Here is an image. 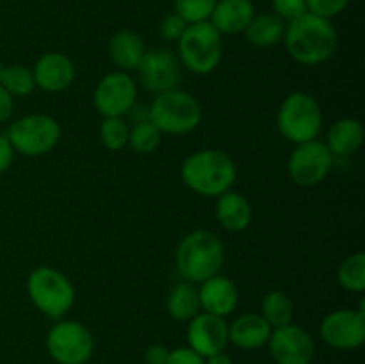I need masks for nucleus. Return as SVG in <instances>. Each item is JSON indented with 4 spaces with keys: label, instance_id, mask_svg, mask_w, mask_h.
Instances as JSON below:
<instances>
[{
    "label": "nucleus",
    "instance_id": "obj_1",
    "mask_svg": "<svg viewBox=\"0 0 365 364\" xmlns=\"http://www.w3.org/2000/svg\"><path fill=\"white\" fill-rule=\"evenodd\" d=\"M284 43L296 63L316 66L337 52L339 32L331 20L307 11L303 16L289 21L284 32Z\"/></svg>",
    "mask_w": 365,
    "mask_h": 364
},
{
    "label": "nucleus",
    "instance_id": "obj_2",
    "mask_svg": "<svg viewBox=\"0 0 365 364\" xmlns=\"http://www.w3.org/2000/svg\"><path fill=\"white\" fill-rule=\"evenodd\" d=\"M180 177L191 191L202 196H220L232 189L237 178V168L227 152L205 148L185 157Z\"/></svg>",
    "mask_w": 365,
    "mask_h": 364
},
{
    "label": "nucleus",
    "instance_id": "obj_3",
    "mask_svg": "<svg viewBox=\"0 0 365 364\" xmlns=\"http://www.w3.org/2000/svg\"><path fill=\"white\" fill-rule=\"evenodd\" d=\"M225 264V246L209 231L189 232L177 246L175 266L184 280L202 284L220 273Z\"/></svg>",
    "mask_w": 365,
    "mask_h": 364
},
{
    "label": "nucleus",
    "instance_id": "obj_4",
    "mask_svg": "<svg viewBox=\"0 0 365 364\" xmlns=\"http://www.w3.org/2000/svg\"><path fill=\"white\" fill-rule=\"evenodd\" d=\"M203 111L198 98L184 89H170L155 96L148 111V120L163 134L184 136L202 123Z\"/></svg>",
    "mask_w": 365,
    "mask_h": 364
},
{
    "label": "nucleus",
    "instance_id": "obj_5",
    "mask_svg": "<svg viewBox=\"0 0 365 364\" xmlns=\"http://www.w3.org/2000/svg\"><path fill=\"white\" fill-rule=\"evenodd\" d=\"M223 59V36L210 21L191 24L178 39V61L196 75L212 74Z\"/></svg>",
    "mask_w": 365,
    "mask_h": 364
},
{
    "label": "nucleus",
    "instance_id": "obj_6",
    "mask_svg": "<svg viewBox=\"0 0 365 364\" xmlns=\"http://www.w3.org/2000/svg\"><path fill=\"white\" fill-rule=\"evenodd\" d=\"M27 293L36 309L45 316L59 320L75 303V288L63 271L39 266L27 278Z\"/></svg>",
    "mask_w": 365,
    "mask_h": 364
},
{
    "label": "nucleus",
    "instance_id": "obj_7",
    "mask_svg": "<svg viewBox=\"0 0 365 364\" xmlns=\"http://www.w3.org/2000/svg\"><path fill=\"white\" fill-rule=\"evenodd\" d=\"M277 125L289 143L312 141L323 128V111L310 93L294 91L285 96L278 111Z\"/></svg>",
    "mask_w": 365,
    "mask_h": 364
},
{
    "label": "nucleus",
    "instance_id": "obj_8",
    "mask_svg": "<svg viewBox=\"0 0 365 364\" xmlns=\"http://www.w3.org/2000/svg\"><path fill=\"white\" fill-rule=\"evenodd\" d=\"M61 125L50 114H27L14 121L6 132L14 152L25 157H39L52 152L61 141Z\"/></svg>",
    "mask_w": 365,
    "mask_h": 364
},
{
    "label": "nucleus",
    "instance_id": "obj_9",
    "mask_svg": "<svg viewBox=\"0 0 365 364\" xmlns=\"http://www.w3.org/2000/svg\"><path fill=\"white\" fill-rule=\"evenodd\" d=\"M46 352L57 364H86L95 353V338L86 325L63 320L46 334Z\"/></svg>",
    "mask_w": 365,
    "mask_h": 364
},
{
    "label": "nucleus",
    "instance_id": "obj_10",
    "mask_svg": "<svg viewBox=\"0 0 365 364\" xmlns=\"http://www.w3.org/2000/svg\"><path fill=\"white\" fill-rule=\"evenodd\" d=\"M334 161L335 157L319 139L299 143L289 157V177L296 186L314 188V186H319L330 175Z\"/></svg>",
    "mask_w": 365,
    "mask_h": 364
},
{
    "label": "nucleus",
    "instance_id": "obj_11",
    "mask_svg": "<svg viewBox=\"0 0 365 364\" xmlns=\"http://www.w3.org/2000/svg\"><path fill=\"white\" fill-rule=\"evenodd\" d=\"M138 100V84L127 71L103 75L93 93V103L103 118H123Z\"/></svg>",
    "mask_w": 365,
    "mask_h": 364
},
{
    "label": "nucleus",
    "instance_id": "obj_12",
    "mask_svg": "<svg viewBox=\"0 0 365 364\" xmlns=\"http://www.w3.org/2000/svg\"><path fill=\"white\" fill-rule=\"evenodd\" d=\"M321 339L335 350H356L365 341V314L360 309H339L327 314L319 327Z\"/></svg>",
    "mask_w": 365,
    "mask_h": 364
},
{
    "label": "nucleus",
    "instance_id": "obj_13",
    "mask_svg": "<svg viewBox=\"0 0 365 364\" xmlns=\"http://www.w3.org/2000/svg\"><path fill=\"white\" fill-rule=\"evenodd\" d=\"M267 348L277 364H310L316 357L312 335L296 323L273 328Z\"/></svg>",
    "mask_w": 365,
    "mask_h": 364
},
{
    "label": "nucleus",
    "instance_id": "obj_14",
    "mask_svg": "<svg viewBox=\"0 0 365 364\" xmlns=\"http://www.w3.org/2000/svg\"><path fill=\"white\" fill-rule=\"evenodd\" d=\"M141 84L150 93H166L178 88L182 79V64L170 50H150L145 52L141 64L138 68Z\"/></svg>",
    "mask_w": 365,
    "mask_h": 364
},
{
    "label": "nucleus",
    "instance_id": "obj_15",
    "mask_svg": "<svg viewBox=\"0 0 365 364\" xmlns=\"http://www.w3.org/2000/svg\"><path fill=\"white\" fill-rule=\"evenodd\" d=\"M187 323V346L203 359L227 348L228 323L225 318L202 310Z\"/></svg>",
    "mask_w": 365,
    "mask_h": 364
},
{
    "label": "nucleus",
    "instance_id": "obj_16",
    "mask_svg": "<svg viewBox=\"0 0 365 364\" xmlns=\"http://www.w3.org/2000/svg\"><path fill=\"white\" fill-rule=\"evenodd\" d=\"M36 88L46 93H61L75 81V64L66 54L46 52L32 66Z\"/></svg>",
    "mask_w": 365,
    "mask_h": 364
},
{
    "label": "nucleus",
    "instance_id": "obj_17",
    "mask_svg": "<svg viewBox=\"0 0 365 364\" xmlns=\"http://www.w3.org/2000/svg\"><path fill=\"white\" fill-rule=\"evenodd\" d=\"M200 307L203 313L214 314V316H228L235 310L239 302V291L234 280L225 275H214L202 282L198 288Z\"/></svg>",
    "mask_w": 365,
    "mask_h": 364
},
{
    "label": "nucleus",
    "instance_id": "obj_18",
    "mask_svg": "<svg viewBox=\"0 0 365 364\" xmlns=\"http://www.w3.org/2000/svg\"><path fill=\"white\" fill-rule=\"evenodd\" d=\"M271 332L273 328L260 313L241 314L228 325V343L241 350H257L267 345Z\"/></svg>",
    "mask_w": 365,
    "mask_h": 364
},
{
    "label": "nucleus",
    "instance_id": "obj_19",
    "mask_svg": "<svg viewBox=\"0 0 365 364\" xmlns=\"http://www.w3.org/2000/svg\"><path fill=\"white\" fill-rule=\"evenodd\" d=\"M253 16L255 6L252 0H217L209 21L221 36L237 34L246 31Z\"/></svg>",
    "mask_w": 365,
    "mask_h": 364
},
{
    "label": "nucleus",
    "instance_id": "obj_20",
    "mask_svg": "<svg viewBox=\"0 0 365 364\" xmlns=\"http://www.w3.org/2000/svg\"><path fill=\"white\" fill-rule=\"evenodd\" d=\"M216 220L228 232H242L253 220V209L250 200L237 191L228 189L217 196Z\"/></svg>",
    "mask_w": 365,
    "mask_h": 364
},
{
    "label": "nucleus",
    "instance_id": "obj_21",
    "mask_svg": "<svg viewBox=\"0 0 365 364\" xmlns=\"http://www.w3.org/2000/svg\"><path fill=\"white\" fill-rule=\"evenodd\" d=\"M364 125L356 118H341L327 132L328 150L334 157H349L364 145Z\"/></svg>",
    "mask_w": 365,
    "mask_h": 364
},
{
    "label": "nucleus",
    "instance_id": "obj_22",
    "mask_svg": "<svg viewBox=\"0 0 365 364\" xmlns=\"http://www.w3.org/2000/svg\"><path fill=\"white\" fill-rule=\"evenodd\" d=\"M145 52V43L132 31H118L109 41L110 61L121 71H127V74L138 71Z\"/></svg>",
    "mask_w": 365,
    "mask_h": 364
},
{
    "label": "nucleus",
    "instance_id": "obj_23",
    "mask_svg": "<svg viewBox=\"0 0 365 364\" xmlns=\"http://www.w3.org/2000/svg\"><path fill=\"white\" fill-rule=\"evenodd\" d=\"M166 309L170 316L177 321H189L196 314L202 313L196 284L187 280L175 284L166 298Z\"/></svg>",
    "mask_w": 365,
    "mask_h": 364
},
{
    "label": "nucleus",
    "instance_id": "obj_24",
    "mask_svg": "<svg viewBox=\"0 0 365 364\" xmlns=\"http://www.w3.org/2000/svg\"><path fill=\"white\" fill-rule=\"evenodd\" d=\"M285 24L277 14H255L246 27V39L257 49H269L284 39Z\"/></svg>",
    "mask_w": 365,
    "mask_h": 364
},
{
    "label": "nucleus",
    "instance_id": "obj_25",
    "mask_svg": "<svg viewBox=\"0 0 365 364\" xmlns=\"http://www.w3.org/2000/svg\"><path fill=\"white\" fill-rule=\"evenodd\" d=\"M260 316L271 325V328L285 327L294 320V302L287 293L273 289L264 296L262 305H260Z\"/></svg>",
    "mask_w": 365,
    "mask_h": 364
},
{
    "label": "nucleus",
    "instance_id": "obj_26",
    "mask_svg": "<svg viewBox=\"0 0 365 364\" xmlns=\"http://www.w3.org/2000/svg\"><path fill=\"white\" fill-rule=\"evenodd\" d=\"M0 86L13 98L31 95L36 89L32 68L24 66V64H9V66H4L2 75H0Z\"/></svg>",
    "mask_w": 365,
    "mask_h": 364
},
{
    "label": "nucleus",
    "instance_id": "obj_27",
    "mask_svg": "<svg viewBox=\"0 0 365 364\" xmlns=\"http://www.w3.org/2000/svg\"><path fill=\"white\" fill-rule=\"evenodd\" d=\"M339 284L349 293L365 291V256L362 252H355L342 261L337 271Z\"/></svg>",
    "mask_w": 365,
    "mask_h": 364
},
{
    "label": "nucleus",
    "instance_id": "obj_28",
    "mask_svg": "<svg viewBox=\"0 0 365 364\" xmlns=\"http://www.w3.org/2000/svg\"><path fill=\"white\" fill-rule=\"evenodd\" d=\"M160 139H163V132L150 120L139 121L128 131V146L141 156L155 152L157 146L160 145Z\"/></svg>",
    "mask_w": 365,
    "mask_h": 364
},
{
    "label": "nucleus",
    "instance_id": "obj_29",
    "mask_svg": "<svg viewBox=\"0 0 365 364\" xmlns=\"http://www.w3.org/2000/svg\"><path fill=\"white\" fill-rule=\"evenodd\" d=\"M128 125L123 118H103L100 125V141L107 150H123L128 145Z\"/></svg>",
    "mask_w": 365,
    "mask_h": 364
},
{
    "label": "nucleus",
    "instance_id": "obj_30",
    "mask_svg": "<svg viewBox=\"0 0 365 364\" xmlns=\"http://www.w3.org/2000/svg\"><path fill=\"white\" fill-rule=\"evenodd\" d=\"M217 0H175V13L184 18L185 24L209 21Z\"/></svg>",
    "mask_w": 365,
    "mask_h": 364
},
{
    "label": "nucleus",
    "instance_id": "obj_31",
    "mask_svg": "<svg viewBox=\"0 0 365 364\" xmlns=\"http://www.w3.org/2000/svg\"><path fill=\"white\" fill-rule=\"evenodd\" d=\"M305 2L309 13L331 20L334 16L341 14L351 0H305Z\"/></svg>",
    "mask_w": 365,
    "mask_h": 364
},
{
    "label": "nucleus",
    "instance_id": "obj_32",
    "mask_svg": "<svg viewBox=\"0 0 365 364\" xmlns=\"http://www.w3.org/2000/svg\"><path fill=\"white\" fill-rule=\"evenodd\" d=\"M273 11L282 20H296L307 13L305 0H273Z\"/></svg>",
    "mask_w": 365,
    "mask_h": 364
},
{
    "label": "nucleus",
    "instance_id": "obj_33",
    "mask_svg": "<svg viewBox=\"0 0 365 364\" xmlns=\"http://www.w3.org/2000/svg\"><path fill=\"white\" fill-rule=\"evenodd\" d=\"M185 29H187V24H185L184 18H180L173 11V13L166 14L164 20L160 21L159 32L164 39H168V41H178L180 36L184 34Z\"/></svg>",
    "mask_w": 365,
    "mask_h": 364
},
{
    "label": "nucleus",
    "instance_id": "obj_34",
    "mask_svg": "<svg viewBox=\"0 0 365 364\" xmlns=\"http://www.w3.org/2000/svg\"><path fill=\"white\" fill-rule=\"evenodd\" d=\"M166 364H205V359L192 352L189 346H180V348L170 350Z\"/></svg>",
    "mask_w": 365,
    "mask_h": 364
},
{
    "label": "nucleus",
    "instance_id": "obj_35",
    "mask_svg": "<svg viewBox=\"0 0 365 364\" xmlns=\"http://www.w3.org/2000/svg\"><path fill=\"white\" fill-rule=\"evenodd\" d=\"M14 148L6 134H0V173H6L14 161Z\"/></svg>",
    "mask_w": 365,
    "mask_h": 364
},
{
    "label": "nucleus",
    "instance_id": "obj_36",
    "mask_svg": "<svg viewBox=\"0 0 365 364\" xmlns=\"http://www.w3.org/2000/svg\"><path fill=\"white\" fill-rule=\"evenodd\" d=\"M168 357H170V348L164 345H150L145 350L146 364H166Z\"/></svg>",
    "mask_w": 365,
    "mask_h": 364
},
{
    "label": "nucleus",
    "instance_id": "obj_37",
    "mask_svg": "<svg viewBox=\"0 0 365 364\" xmlns=\"http://www.w3.org/2000/svg\"><path fill=\"white\" fill-rule=\"evenodd\" d=\"M14 109V98L0 86V123L7 121L13 114Z\"/></svg>",
    "mask_w": 365,
    "mask_h": 364
},
{
    "label": "nucleus",
    "instance_id": "obj_38",
    "mask_svg": "<svg viewBox=\"0 0 365 364\" xmlns=\"http://www.w3.org/2000/svg\"><path fill=\"white\" fill-rule=\"evenodd\" d=\"M205 364H234V360H232V357L228 355V353L223 352H217L214 353V355H209L205 359Z\"/></svg>",
    "mask_w": 365,
    "mask_h": 364
},
{
    "label": "nucleus",
    "instance_id": "obj_39",
    "mask_svg": "<svg viewBox=\"0 0 365 364\" xmlns=\"http://www.w3.org/2000/svg\"><path fill=\"white\" fill-rule=\"evenodd\" d=\"M2 70H4V64H2V61H0V75H2Z\"/></svg>",
    "mask_w": 365,
    "mask_h": 364
}]
</instances>
